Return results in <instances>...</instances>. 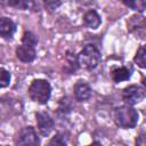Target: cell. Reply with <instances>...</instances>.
Segmentation results:
<instances>
[{
    "label": "cell",
    "mask_w": 146,
    "mask_h": 146,
    "mask_svg": "<svg viewBox=\"0 0 146 146\" xmlns=\"http://www.w3.org/2000/svg\"><path fill=\"white\" fill-rule=\"evenodd\" d=\"M114 121L116 125L123 129L135 128L138 122V113L130 105H123L116 107L114 111Z\"/></svg>",
    "instance_id": "cell-1"
},
{
    "label": "cell",
    "mask_w": 146,
    "mask_h": 146,
    "mask_svg": "<svg viewBox=\"0 0 146 146\" xmlns=\"http://www.w3.org/2000/svg\"><path fill=\"white\" fill-rule=\"evenodd\" d=\"M99 62H100V52L92 44H87L76 56L78 65L86 70H92L97 67Z\"/></svg>",
    "instance_id": "cell-2"
},
{
    "label": "cell",
    "mask_w": 146,
    "mask_h": 146,
    "mask_svg": "<svg viewBox=\"0 0 146 146\" xmlns=\"http://www.w3.org/2000/svg\"><path fill=\"white\" fill-rule=\"evenodd\" d=\"M29 95L33 102H36L39 104H46L50 98L51 87L47 80H33L29 87Z\"/></svg>",
    "instance_id": "cell-3"
},
{
    "label": "cell",
    "mask_w": 146,
    "mask_h": 146,
    "mask_svg": "<svg viewBox=\"0 0 146 146\" xmlns=\"http://www.w3.org/2000/svg\"><path fill=\"white\" fill-rule=\"evenodd\" d=\"M16 144L18 146H40V138L32 127H25L16 135Z\"/></svg>",
    "instance_id": "cell-4"
},
{
    "label": "cell",
    "mask_w": 146,
    "mask_h": 146,
    "mask_svg": "<svg viewBox=\"0 0 146 146\" xmlns=\"http://www.w3.org/2000/svg\"><path fill=\"white\" fill-rule=\"evenodd\" d=\"M145 97H146V89L137 84H131L124 88L122 92V98L125 102V105H130V106L141 102Z\"/></svg>",
    "instance_id": "cell-5"
},
{
    "label": "cell",
    "mask_w": 146,
    "mask_h": 146,
    "mask_svg": "<svg viewBox=\"0 0 146 146\" xmlns=\"http://www.w3.org/2000/svg\"><path fill=\"white\" fill-rule=\"evenodd\" d=\"M35 119L40 133L42 136H48L54 129V120L51 116L46 112H36Z\"/></svg>",
    "instance_id": "cell-6"
},
{
    "label": "cell",
    "mask_w": 146,
    "mask_h": 146,
    "mask_svg": "<svg viewBox=\"0 0 146 146\" xmlns=\"http://www.w3.org/2000/svg\"><path fill=\"white\" fill-rule=\"evenodd\" d=\"M91 96V88L84 81H78L74 84V97L79 102H84Z\"/></svg>",
    "instance_id": "cell-7"
},
{
    "label": "cell",
    "mask_w": 146,
    "mask_h": 146,
    "mask_svg": "<svg viewBox=\"0 0 146 146\" xmlns=\"http://www.w3.org/2000/svg\"><path fill=\"white\" fill-rule=\"evenodd\" d=\"M35 49L25 44H21L16 48V56L24 63H31L35 58Z\"/></svg>",
    "instance_id": "cell-8"
},
{
    "label": "cell",
    "mask_w": 146,
    "mask_h": 146,
    "mask_svg": "<svg viewBox=\"0 0 146 146\" xmlns=\"http://www.w3.org/2000/svg\"><path fill=\"white\" fill-rule=\"evenodd\" d=\"M16 31V24L8 17H1L0 19V34L5 39H10Z\"/></svg>",
    "instance_id": "cell-9"
},
{
    "label": "cell",
    "mask_w": 146,
    "mask_h": 146,
    "mask_svg": "<svg viewBox=\"0 0 146 146\" xmlns=\"http://www.w3.org/2000/svg\"><path fill=\"white\" fill-rule=\"evenodd\" d=\"M83 22L84 24L90 27V29H97L100 23H102V19H100V16L98 15V13L96 10H88L84 16H83Z\"/></svg>",
    "instance_id": "cell-10"
},
{
    "label": "cell",
    "mask_w": 146,
    "mask_h": 146,
    "mask_svg": "<svg viewBox=\"0 0 146 146\" xmlns=\"http://www.w3.org/2000/svg\"><path fill=\"white\" fill-rule=\"evenodd\" d=\"M111 76L112 80L116 83L121 82V81H125L131 76V70L129 67L122 66V67H116L114 70H112L111 72Z\"/></svg>",
    "instance_id": "cell-11"
},
{
    "label": "cell",
    "mask_w": 146,
    "mask_h": 146,
    "mask_svg": "<svg viewBox=\"0 0 146 146\" xmlns=\"http://www.w3.org/2000/svg\"><path fill=\"white\" fill-rule=\"evenodd\" d=\"M133 62L141 68H146V44H143L138 48L135 57H133Z\"/></svg>",
    "instance_id": "cell-12"
},
{
    "label": "cell",
    "mask_w": 146,
    "mask_h": 146,
    "mask_svg": "<svg viewBox=\"0 0 146 146\" xmlns=\"http://www.w3.org/2000/svg\"><path fill=\"white\" fill-rule=\"evenodd\" d=\"M38 43V38L34 33L30 32V31H26L24 32L23 36H22V44H25V46H29V47H32L34 48Z\"/></svg>",
    "instance_id": "cell-13"
},
{
    "label": "cell",
    "mask_w": 146,
    "mask_h": 146,
    "mask_svg": "<svg viewBox=\"0 0 146 146\" xmlns=\"http://www.w3.org/2000/svg\"><path fill=\"white\" fill-rule=\"evenodd\" d=\"M123 3L130 8H132L133 10L137 11H144L146 9V1H141V0H123Z\"/></svg>",
    "instance_id": "cell-14"
},
{
    "label": "cell",
    "mask_w": 146,
    "mask_h": 146,
    "mask_svg": "<svg viewBox=\"0 0 146 146\" xmlns=\"http://www.w3.org/2000/svg\"><path fill=\"white\" fill-rule=\"evenodd\" d=\"M10 78H11L10 73L7 70H5L3 67H1L0 68V86H1V88H5L9 84Z\"/></svg>",
    "instance_id": "cell-15"
},
{
    "label": "cell",
    "mask_w": 146,
    "mask_h": 146,
    "mask_svg": "<svg viewBox=\"0 0 146 146\" xmlns=\"http://www.w3.org/2000/svg\"><path fill=\"white\" fill-rule=\"evenodd\" d=\"M47 146H66V141L64 140V138L60 135H55L48 141Z\"/></svg>",
    "instance_id": "cell-16"
},
{
    "label": "cell",
    "mask_w": 146,
    "mask_h": 146,
    "mask_svg": "<svg viewBox=\"0 0 146 146\" xmlns=\"http://www.w3.org/2000/svg\"><path fill=\"white\" fill-rule=\"evenodd\" d=\"M62 112H70L71 108H72V105H71V102L68 100L67 97L65 98H62L60 102H59V107H58Z\"/></svg>",
    "instance_id": "cell-17"
},
{
    "label": "cell",
    "mask_w": 146,
    "mask_h": 146,
    "mask_svg": "<svg viewBox=\"0 0 146 146\" xmlns=\"http://www.w3.org/2000/svg\"><path fill=\"white\" fill-rule=\"evenodd\" d=\"M136 146H146V132H141L136 138Z\"/></svg>",
    "instance_id": "cell-18"
},
{
    "label": "cell",
    "mask_w": 146,
    "mask_h": 146,
    "mask_svg": "<svg viewBox=\"0 0 146 146\" xmlns=\"http://www.w3.org/2000/svg\"><path fill=\"white\" fill-rule=\"evenodd\" d=\"M60 1H46L44 2V6L48 8V9H50V10H54V9H56L58 6H60Z\"/></svg>",
    "instance_id": "cell-19"
},
{
    "label": "cell",
    "mask_w": 146,
    "mask_h": 146,
    "mask_svg": "<svg viewBox=\"0 0 146 146\" xmlns=\"http://www.w3.org/2000/svg\"><path fill=\"white\" fill-rule=\"evenodd\" d=\"M88 146H103L100 143H98V141H94V143H91L90 145H88Z\"/></svg>",
    "instance_id": "cell-20"
},
{
    "label": "cell",
    "mask_w": 146,
    "mask_h": 146,
    "mask_svg": "<svg viewBox=\"0 0 146 146\" xmlns=\"http://www.w3.org/2000/svg\"><path fill=\"white\" fill-rule=\"evenodd\" d=\"M141 82H143V86H144V87H145V89H146V78H144Z\"/></svg>",
    "instance_id": "cell-21"
}]
</instances>
